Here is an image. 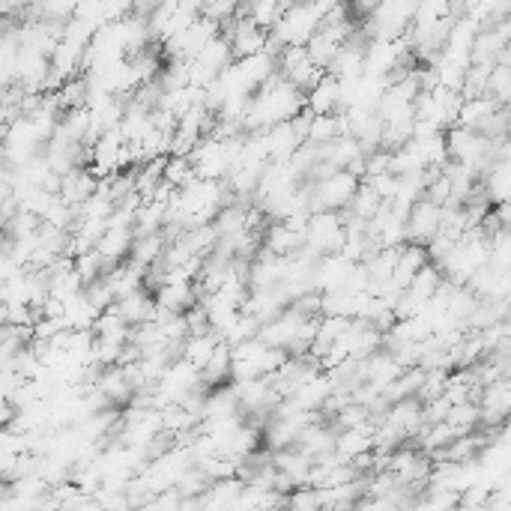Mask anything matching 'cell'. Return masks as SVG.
<instances>
[{"label": "cell", "instance_id": "cell-1", "mask_svg": "<svg viewBox=\"0 0 511 511\" xmlns=\"http://www.w3.org/2000/svg\"><path fill=\"white\" fill-rule=\"evenodd\" d=\"M440 230V203L419 198L404 219V243H427Z\"/></svg>", "mask_w": 511, "mask_h": 511}, {"label": "cell", "instance_id": "cell-2", "mask_svg": "<svg viewBox=\"0 0 511 511\" xmlns=\"http://www.w3.org/2000/svg\"><path fill=\"white\" fill-rule=\"evenodd\" d=\"M108 309L114 311L120 320H126L129 327H138V323L153 320L156 300L144 291V287H135V291H129L126 296H120V300L111 302Z\"/></svg>", "mask_w": 511, "mask_h": 511}, {"label": "cell", "instance_id": "cell-3", "mask_svg": "<svg viewBox=\"0 0 511 511\" xmlns=\"http://www.w3.org/2000/svg\"><path fill=\"white\" fill-rule=\"evenodd\" d=\"M425 264H427V252L422 243H401V252H398L395 269H392V275H389V282H392L398 291H407L410 278L419 273Z\"/></svg>", "mask_w": 511, "mask_h": 511}, {"label": "cell", "instance_id": "cell-4", "mask_svg": "<svg viewBox=\"0 0 511 511\" xmlns=\"http://www.w3.org/2000/svg\"><path fill=\"white\" fill-rule=\"evenodd\" d=\"M260 246L269 248V252L278 255V257H293L305 246V234H300V230H293V228H287L284 221H275V225H266Z\"/></svg>", "mask_w": 511, "mask_h": 511}, {"label": "cell", "instance_id": "cell-5", "mask_svg": "<svg viewBox=\"0 0 511 511\" xmlns=\"http://www.w3.org/2000/svg\"><path fill=\"white\" fill-rule=\"evenodd\" d=\"M153 300L165 311L183 314L185 309H192V305L198 302V291H194L192 282H165L162 287H156Z\"/></svg>", "mask_w": 511, "mask_h": 511}, {"label": "cell", "instance_id": "cell-6", "mask_svg": "<svg viewBox=\"0 0 511 511\" xmlns=\"http://www.w3.org/2000/svg\"><path fill=\"white\" fill-rule=\"evenodd\" d=\"M96 389L108 398L111 407H123V404H129V398H132V386H129L123 365L102 368V374L96 377Z\"/></svg>", "mask_w": 511, "mask_h": 511}, {"label": "cell", "instance_id": "cell-7", "mask_svg": "<svg viewBox=\"0 0 511 511\" xmlns=\"http://www.w3.org/2000/svg\"><path fill=\"white\" fill-rule=\"evenodd\" d=\"M132 239H135L132 225H108L105 234L96 239V252L105 260L120 264L129 255V248H132Z\"/></svg>", "mask_w": 511, "mask_h": 511}, {"label": "cell", "instance_id": "cell-8", "mask_svg": "<svg viewBox=\"0 0 511 511\" xmlns=\"http://www.w3.org/2000/svg\"><path fill=\"white\" fill-rule=\"evenodd\" d=\"M476 404H479V410H490V413L508 416V407H511V380L508 377L490 380L488 386H481Z\"/></svg>", "mask_w": 511, "mask_h": 511}, {"label": "cell", "instance_id": "cell-9", "mask_svg": "<svg viewBox=\"0 0 511 511\" xmlns=\"http://www.w3.org/2000/svg\"><path fill=\"white\" fill-rule=\"evenodd\" d=\"M201 380L203 386H221L230 380V344L228 341H219L212 356L207 359V365L201 368Z\"/></svg>", "mask_w": 511, "mask_h": 511}, {"label": "cell", "instance_id": "cell-10", "mask_svg": "<svg viewBox=\"0 0 511 511\" xmlns=\"http://www.w3.org/2000/svg\"><path fill=\"white\" fill-rule=\"evenodd\" d=\"M499 105L490 96H472V99H463L461 108H458V120L454 123L458 126H467V129H479V123H485V120L494 114Z\"/></svg>", "mask_w": 511, "mask_h": 511}, {"label": "cell", "instance_id": "cell-11", "mask_svg": "<svg viewBox=\"0 0 511 511\" xmlns=\"http://www.w3.org/2000/svg\"><path fill=\"white\" fill-rule=\"evenodd\" d=\"M219 341H221V338H219L212 329L203 332V336H189V338L183 341V359L201 371L203 365H207V359L212 356V350H216Z\"/></svg>", "mask_w": 511, "mask_h": 511}, {"label": "cell", "instance_id": "cell-12", "mask_svg": "<svg viewBox=\"0 0 511 511\" xmlns=\"http://www.w3.org/2000/svg\"><path fill=\"white\" fill-rule=\"evenodd\" d=\"M63 318H67V323L72 329H90L93 320L99 318V311L93 309L85 293H76L72 300L63 302Z\"/></svg>", "mask_w": 511, "mask_h": 511}, {"label": "cell", "instance_id": "cell-13", "mask_svg": "<svg viewBox=\"0 0 511 511\" xmlns=\"http://www.w3.org/2000/svg\"><path fill=\"white\" fill-rule=\"evenodd\" d=\"M485 96L494 99L497 105H508V99H511V69H508V63H494V67H490Z\"/></svg>", "mask_w": 511, "mask_h": 511}, {"label": "cell", "instance_id": "cell-14", "mask_svg": "<svg viewBox=\"0 0 511 511\" xmlns=\"http://www.w3.org/2000/svg\"><path fill=\"white\" fill-rule=\"evenodd\" d=\"M445 422L458 427L461 434H470L479 427V404L476 401H461V404H452L449 413H445Z\"/></svg>", "mask_w": 511, "mask_h": 511}, {"label": "cell", "instance_id": "cell-15", "mask_svg": "<svg viewBox=\"0 0 511 511\" xmlns=\"http://www.w3.org/2000/svg\"><path fill=\"white\" fill-rule=\"evenodd\" d=\"M380 4H383V0H347V9H350L353 22L362 24L368 15H374V13H377V6H380Z\"/></svg>", "mask_w": 511, "mask_h": 511}]
</instances>
